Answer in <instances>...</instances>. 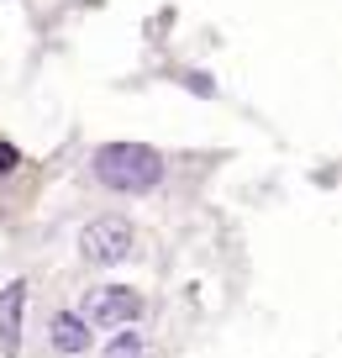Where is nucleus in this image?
Instances as JSON below:
<instances>
[{"label":"nucleus","instance_id":"nucleus-1","mask_svg":"<svg viewBox=\"0 0 342 358\" xmlns=\"http://www.w3.org/2000/svg\"><path fill=\"white\" fill-rule=\"evenodd\" d=\"M95 179L122 195H148L164 185V158L148 143H106L95 153Z\"/></svg>","mask_w":342,"mask_h":358},{"label":"nucleus","instance_id":"nucleus-2","mask_svg":"<svg viewBox=\"0 0 342 358\" xmlns=\"http://www.w3.org/2000/svg\"><path fill=\"white\" fill-rule=\"evenodd\" d=\"M79 253L90 258V264H122L127 253H132V222L127 216H95V222L79 232Z\"/></svg>","mask_w":342,"mask_h":358},{"label":"nucleus","instance_id":"nucleus-3","mask_svg":"<svg viewBox=\"0 0 342 358\" xmlns=\"http://www.w3.org/2000/svg\"><path fill=\"white\" fill-rule=\"evenodd\" d=\"M137 311H143V295H137L132 285H95V290L85 295V306H79V322L85 327H122V322H132Z\"/></svg>","mask_w":342,"mask_h":358},{"label":"nucleus","instance_id":"nucleus-4","mask_svg":"<svg viewBox=\"0 0 342 358\" xmlns=\"http://www.w3.org/2000/svg\"><path fill=\"white\" fill-rule=\"evenodd\" d=\"M22 306H27V285L11 280L0 290V348H6V353L22 348Z\"/></svg>","mask_w":342,"mask_h":358},{"label":"nucleus","instance_id":"nucleus-5","mask_svg":"<svg viewBox=\"0 0 342 358\" xmlns=\"http://www.w3.org/2000/svg\"><path fill=\"white\" fill-rule=\"evenodd\" d=\"M53 348L58 353H90V327L79 322V311H58L53 316Z\"/></svg>","mask_w":342,"mask_h":358},{"label":"nucleus","instance_id":"nucleus-6","mask_svg":"<svg viewBox=\"0 0 342 358\" xmlns=\"http://www.w3.org/2000/svg\"><path fill=\"white\" fill-rule=\"evenodd\" d=\"M106 358H143V337H137V332H122V337H111Z\"/></svg>","mask_w":342,"mask_h":358},{"label":"nucleus","instance_id":"nucleus-7","mask_svg":"<svg viewBox=\"0 0 342 358\" xmlns=\"http://www.w3.org/2000/svg\"><path fill=\"white\" fill-rule=\"evenodd\" d=\"M11 164H16V153H11L6 143H0V169H11Z\"/></svg>","mask_w":342,"mask_h":358}]
</instances>
